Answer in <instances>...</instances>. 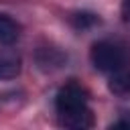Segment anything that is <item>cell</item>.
I'll return each instance as SVG.
<instances>
[{
  "label": "cell",
  "instance_id": "obj_1",
  "mask_svg": "<svg viewBox=\"0 0 130 130\" xmlns=\"http://www.w3.org/2000/svg\"><path fill=\"white\" fill-rule=\"evenodd\" d=\"M89 59H91V65L104 73H114L124 67V51L110 41L93 43L89 51Z\"/></svg>",
  "mask_w": 130,
  "mask_h": 130
},
{
  "label": "cell",
  "instance_id": "obj_2",
  "mask_svg": "<svg viewBox=\"0 0 130 130\" xmlns=\"http://www.w3.org/2000/svg\"><path fill=\"white\" fill-rule=\"evenodd\" d=\"M81 108H87V93L85 89L75 83V81H69L65 83L57 95H55V110L57 114H69V112H77Z\"/></svg>",
  "mask_w": 130,
  "mask_h": 130
},
{
  "label": "cell",
  "instance_id": "obj_3",
  "mask_svg": "<svg viewBox=\"0 0 130 130\" xmlns=\"http://www.w3.org/2000/svg\"><path fill=\"white\" fill-rule=\"evenodd\" d=\"M59 124L65 128H73V130H85L93 126V112L87 108H81L77 112H69V114H59Z\"/></svg>",
  "mask_w": 130,
  "mask_h": 130
},
{
  "label": "cell",
  "instance_id": "obj_4",
  "mask_svg": "<svg viewBox=\"0 0 130 130\" xmlns=\"http://www.w3.org/2000/svg\"><path fill=\"white\" fill-rule=\"evenodd\" d=\"M20 57L12 51H0V79H14L20 73Z\"/></svg>",
  "mask_w": 130,
  "mask_h": 130
},
{
  "label": "cell",
  "instance_id": "obj_5",
  "mask_svg": "<svg viewBox=\"0 0 130 130\" xmlns=\"http://www.w3.org/2000/svg\"><path fill=\"white\" fill-rule=\"evenodd\" d=\"M18 37L20 24L8 14H0V45H12L18 41Z\"/></svg>",
  "mask_w": 130,
  "mask_h": 130
},
{
  "label": "cell",
  "instance_id": "obj_6",
  "mask_svg": "<svg viewBox=\"0 0 130 130\" xmlns=\"http://www.w3.org/2000/svg\"><path fill=\"white\" fill-rule=\"evenodd\" d=\"M108 87H110L112 93H116L120 98H128L130 95V73L122 71V69L114 71L110 81H108Z\"/></svg>",
  "mask_w": 130,
  "mask_h": 130
},
{
  "label": "cell",
  "instance_id": "obj_7",
  "mask_svg": "<svg viewBox=\"0 0 130 130\" xmlns=\"http://www.w3.org/2000/svg\"><path fill=\"white\" fill-rule=\"evenodd\" d=\"M95 22H100V18H98L95 14H91V12L81 10V12H73V14H71V24H73L75 28H89V26H93Z\"/></svg>",
  "mask_w": 130,
  "mask_h": 130
},
{
  "label": "cell",
  "instance_id": "obj_8",
  "mask_svg": "<svg viewBox=\"0 0 130 130\" xmlns=\"http://www.w3.org/2000/svg\"><path fill=\"white\" fill-rule=\"evenodd\" d=\"M120 14H122L124 22L130 24V0H124V2H122V6H120Z\"/></svg>",
  "mask_w": 130,
  "mask_h": 130
},
{
  "label": "cell",
  "instance_id": "obj_9",
  "mask_svg": "<svg viewBox=\"0 0 130 130\" xmlns=\"http://www.w3.org/2000/svg\"><path fill=\"white\" fill-rule=\"evenodd\" d=\"M112 126H114V128H120V126H122V128H130V112H126L124 118L118 120V122H114Z\"/></svg>",
  "mask_w": 130,
  "mask_h": 130
}]
</instances>
